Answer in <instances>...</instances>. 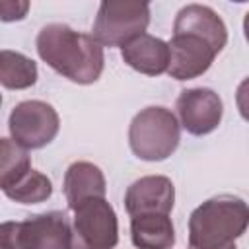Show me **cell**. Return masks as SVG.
<instances>
[{"mask_svg":"<svg viewBox=\"0 0 249 249\" xmlns=\"http://www.w3.org/2000/svg\"><path fill=\"white\" fill-rule=\"evenodd\" d=\"M35 47L45 64L74 84L97 82L105 66L103 47L91 35L80 33L66 23L41 27Z\"/></svg>","mask_w":249,"mask_h":249,"instance_id":"6da1fadb","label":"cell"},{"mask_svg":"<svg viewBox=\"0 0 249 249\" xmlns=\"http://www.w3.org/2000/svg\"><path fill=\"white\" fill-rule=\"evenodd\" d=\"M249 224L247 202L220 195L198 204L189 216V249H231Z\"/></svg>","mask_w":249,"mask_h":249,"instance_id":"7a4b0ae2","label":"cell"},{"mask_svg":"<svg viewBox=\"0 0 249 249\" xmlns=\"http://www.w3.org/2000/svg\"><path fill=\"white\" fill-rule=\"evenodd\" d=\"M181 126L171 109L152 105L134 115L128 126V144L144 161L167 160L179 146Z\"/></svg>","mask_w":249,"mask_h":249,"instance_id":"3957f363","label":"cell"},{"mask_svg":"<svg viewBox=\"0 0 249 249\" xmlns=\"http://www.w3.org/2000/svg\"><path fill=\"white\" fill-rule=\"evenodd\" d=\"M0 249H72L70 222L58 210L35 214L23 222H2Z\"/></svg>","mask_w":249,"mask_h":249,"instance_id":"277c9868","label":"cell"},{"mask_svg":"<svg viewBox=\"0 0 249 249\" xmlns=\"http://www.w3.org/2000/svg\"><path fill=\"white\" fill-rule=\"evenodd\" d=\"M150 4L138 0H105L99 4L91 37L101 47H123L146 33Z\"/></svg>","mask_w":249,"mask_h":249,"instance_id":"5b68a950","label":"cell"},{"mask_svg":"<svg viewBox=\"0 0 249 249\" xmlns=\"http://www.w3.org/2000/svg\"><path fill=\"white\" fill-rule=\"evenodd\" d=\"M72 249H115L119 220L105 198H89L74 208Z\"/></svg>","mask_w":249,"mask_h":249,"instance_id":"8992f818","label":"cell"},{"mask_svg":"<svg viewBox=\"0 0 249 249\" xmlns=\"http://www.w3.org/2000/svg\"><path fill=\"white\" fill-rule=\"evenodd\" d=\"M12 140L25 150H39L54 140L60 128L58 113L53 105L39 99L18 103L8 119Z\"/></svg>","mask_w":249,"mask_h":249,"instance_id":"52a82bcc","label":"cell"},{"mask_svg":"<svg viewBox=\"0 0 249 249\" xmlns=\"http://www.w3.org/2000/svg\"><path fill=\"white\" fill-rule=\"evenodd\" d=\"M169 47L167 74L179 82L202 76L218 56V49L198 33L173 31Z\"/></svg>","mask_w":249,"mask_h":249,"instance_id":"ba28073f","label":"cell"},{"mask_svg":"<svg viewBox=\"0 0 249 249\" xmlns=\"http://www.w3.org/2000/svg\"><path fill=\"white\" fill-rule=\"evenodd\" d=\"M175 109L179 115V126L193 136H204L216 130L224 115V103L210 88L183 89L175 101Z\"/></svg>","mask_w":249,"mask_h":249,"instance_id":"9c48e42d","label":"cell"},{"mask_svg":"<svg viewBox=\"0 0 249 249\" xmlns=\"http://www.w3.org/2000/svg\"><path fill=\"white\" fill-rule=\"evenodd\" d=\"M175 204V187L165 175L136 179L124 193V208L130 216L169 214Z\"/></svg>","mask_w":249,"mask_h":249,"instance_id":"30bf717a","label":"cell"},{"mask_svg":"<svg viewBox=\"0 0 249 249\" xmlns=\"http://www.w3.org/2000/svg\"><path fill=\"white\" fill-rule=\"evenodd\" d=\"M121 56L136 72L146 76H160L167 72L169 47L163 39L142 33L121 47Z\"/></svg>","mask_w":249,"mask_h":249,"instance_id":"8fae6325","label":"cell"},{"mask_svg":"<svg viewBox=\"0 0 249 249\" xmlns=\"http://www.w3.org/2000/svg\"><path fill=\"white\" fill-rule=\"evenodd\" d=\"M62 191L68 208L74 210L78 204L89 198H105L107 193L105 175L91 161H74L64 173Z\"/></svg>","mask_w":249,"mask_h":249,"instance_id":"7c38bea8","label":"cell"},{"mask_svg":"<svg viewBox=\"0 0 249 249\" xmlns=\"http://www.w3.org/2000/svg\"><path fill=\"white\" fill-rule=\"evenodd\" d=\"M173 31H193L208 39L218 51L228 43V27L224 19L204 4H187L183 6L173 21Z\"/></svg>","mask_w":249,"mask_h":249,"instance_id":"4fadbf2b","label":"cell"},{"mask_svg":"<svg viewBox=\"0 0 249 249\" xmlns=\"http://www.w3.org/2000/svg\"><path fill=\"white\" fill-rule=\"evenodd\" d=\"M130 237L138 249H171L175 228L169 214H140L130 218Z\"/></svg>","mask_w":249,"mask_h":249,"instance_id":"5bb4252c","label":"cell"},{"mask_svg":"<svg viewBox=\"0 0 249 249\" xmlns=\"http://www.w3.org/2000/svg\"><path fill=\"white\" fill-rule=\"evenodd\" d=\"M39 70L33 58L23 53L0 51V86L8 89H27L37 82Z\"/></svg>","mask_w":249,"mask_h":249,"instance_id":"9a60e30c","label":"cell"},{"mask_svg":"<svg viewBox=\"0 0 249 249\" xmlns=\"http://www.w3.org/2000/svg\"><path fill=\"white\" fill-rule=\"evenodd\" d=\"M31 169V158L25 148L12 138H0V189L16 185Z\"/></svg>","mask_w":249,"mask_h":249,"instance_id":"2e32d148","label":"cell"},{"mask_svg":"<svg viewBox=\"0 0 249 249\" xmlns=\"http://www.w3.org/2000/svg\"><path fill=\"white\" fill-rule=\"evenodd\" d=\"M6 196L19 204H39L51 198L53 195V183L51 179L35 169H29L16 185L4 191Z\"/></svg>","mask_w":249,"mask_h":249,"instance_id":"e0dca14e","label":"cell"},{"mask_svg":"<svg viewBox=\"0 0 249 249\" xmlns=\"http://www.w3.org/2000/svg\"><path fill=\"white\" fill-rule=\"evenodd\" d=\"M29 12L27 0H0V21H21Z\"/></svg>","mask_w":249,"mask_h":249,"instance_id":"ac0fdd59","label":"cell"},{"mask_svg":"<svg viewBox=\"0 0 249 249\" xmlns=\"http://www.w3.org/2000/svg\"><path fill=\"white\" fill-rule=\"evenodd\" d=\"M0 105H2V93H0Z\"/></svg>","mask_w":249,"mask_h":249,"instance_id":"d6986e66","label":"cell"}]
</instances>
